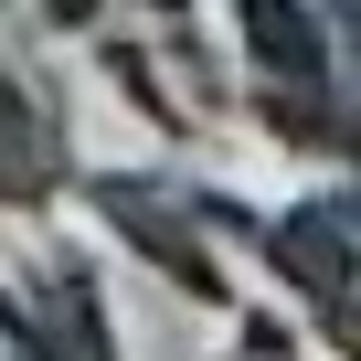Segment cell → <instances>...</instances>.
<instances>
[{
	"label": "cell",
	"instance_id": "obj_3",
	"mask_svg": "<svg viewBox=\"0 0 361 361\" xmlns=\"http://www.w3.org/2000/svg\"><path fill=\"white\" fill-rule=\"evenodd\" d=\"M96 192V213L149 255V266H170L192 298H224V266L202 255V213H192V180H138V170H96L85 180Z\"/></svg>",
	"mask_w": 361,
	"mask_h": 361
},
{
	"label": "cell",
	"instance_id": "obj_2",
	"mask_svg": "<svg viewBox=\"0 0 361 361\" xmlns=\"http://www.w3.org/2000/svg\"><path fill=\"white\" fill-rule=\"evenodd\" d=\"M255 255L319 308V340L350 350V180H329V192H308L298 213L255 224Z\"/></svg>",
	"mask_w": 361,
	"mask_h": 361
},
{
	"label": "cell",
	"instance_id": "obj_1",
	"mask_svg": "<svg viewBox=\"0 0 361 361\" xmlns=\"http://www.w3.org/2000/svg\"><path fill=\"white\" fill-rule=\"evenodd\" d=\"M234 22H245V64H255V117L308 159H350V85H340V54L319 43V11L234 0Z\"/></svg>",
	"mask_w": 361,
	"mask_h": 361
},
{
	"label": "cell",
	"instance_id": "obj_5",
	"mask_svg": "<svg viewBox=\"0 0 361 361\" xmlns=\"http://www.w3.org/2000/svg\"><path fill=\"white\" fill-rule=\"evenodd\" d=\"M64 149H75V128H64V96L0 64V202H11V213L54 202V192H64Z\"/></svg>",
	"mask_w": 361,
	"mask_h": 361
},
{
	"label": "cell",
	"instance_id": "obj_4",
	"mask_svg": "<svg viewBox=\"0 0 361 361\" xmlns=\"http://www.w3.org/2000/svg\"><path fill=\"white\" fill-rule=\"evenodd\" d=\"M0 340H11V361H117L106 340V308H96V276L85 266H43L32 298L0 287Z\"/></svg>",
	"mask_w": 361,
	"mask_h": 361
},
{
	"label": "cell",
	"instance_id": "obj_7",
	"mask_svg": "<svg viewBox=\"0 0 361 361\" xmlns=\"http://www.w3.org/2000/svg\"><path fill=\"white\" fill-rule=\"evenodd\" d=\"M329 11H340V22H350V0H329Z\"/></svg>",
	"mask_w": 361,
	"mask_h": 361
},
{
	"label": "cell",
	"instance_id": "obj_6",
	"mask_svg": "<svg viewBox=\"0 0 361 361\" xmlns=\"http://www.w3.org/2000/svg\"><path fill=\"white\" fill-rule=\"evenodd\" d=\"M43 11H54L64 32H96V11H106V0H43Z\"/></svg>",
	"mask_w": 361,
	"mask_h": 361
}]
</instances>
